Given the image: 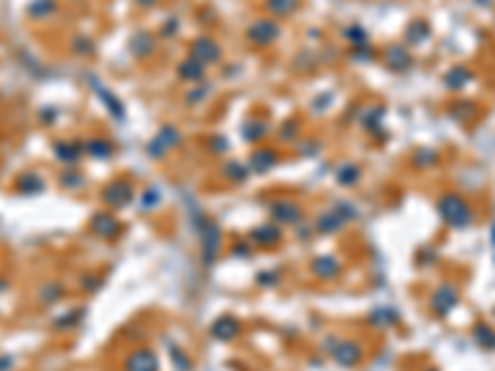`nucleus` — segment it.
Masks as SVG:
<instances>
[{
    "mask_svg": "<svg viewBox=\"0 0 495 371\" xmlns=\"http://www.w3.org/2000/svg\"><path fill=\"white\" fill-rule=\"evenodd\" d=\"M443 216H446L448 220L454 225H458V228H463V225L471 220V213H468V203H463V200L458 198V196H451V198L443 200Z\"/></svg>",
    "mask_w": 495,
    "mask_h": 371,
    "instance_id": "obj_1",
    "label": "nucleus"
}]
</instances>
